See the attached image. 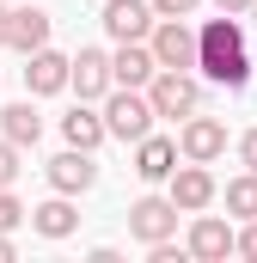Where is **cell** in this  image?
Instances as JSON below:
<instances>
[{"instance_id": "1", "label": "cell", "mask_w": 257, "mask_h": 263, "mask_svg": "<svg viewBox=\"0 0 257 263\" xmlns=\"http://www.w3.org/2000/svg\"><path fill=\"white\" fill-rule=\"evenodd\" d=\"M196 73L208 80V86H227V92H239V86H251V55H245V18H208V25H196Z\"/></svg>"}, {"instance_id": "2", "label": "cell", "mask_w": 257, "mask_h": 263, "mask_svg": "<svg viewBox=\"0 0 257 263\" xmlns=\"http://www.w3.org/2000/svg\"><path fill=\"white\" fill-rule=\"evenodd\" d=\"M98 117H104V135H111V141H128V147H135L141 135L159 123L141 86H111V92L98 98Z\"/></svg>"}, {"instance_id": "3", "label": "cell", "mask_w": 257, "mask_h": 263, "mask_svg": "<svg viewBox=\"0 0 257 263\" xmlns=\"http://www.w3.org/2000/svg\"><path fill=\"white\" fill-rule=\"evenodd\" d=\"M141 92H147V104H153L159 123H184L190 110H202V80L196 73H178V67H159Z\"/></svg>"}, {"instance_id": "4", "label": "cell", "mask_w": 257, "mask_h": 263, "mask_svg": "<svg viewBox=\"0 0 257 263\" xmlns=\"http://www.w3.org/2000/svg\"><path fill=\"white\" fill-rule=\"evenodd\" d=\"M147 49H153V62H159V67L196 73V25H190V18H153Z\"/></svg>"}, {"instance_id": "5", "label": "cell", "mask_w": 257, "mask_h": 263, "mask_svg": "<svg viewBox=\"0 0 257 263\" xmlns=\"http://www.w3.org/2000/svg\"><path fill=\"white\" fill-rule=\"evenodd\" d=\"M221 153H227V123H221V117H202V110H190V117L178 123V159L214 165Z\"/></svg>"}, {"instance_id": "6", "label": "cell", "mask_w": 257, "mask_h": 263, "mask_svg": "<svg viewBox=\"0 0 257 263\" xmlns=\"http://www.w3.org/2000/svg\"><path fill=\"white\" fill-rule=\"evenodd\" d=\"M128 239H135V245L178 239V202H172V196H141V202H128Z\"/></svg>"}, {"instance_id": "7", "label": "cell", "mask_w": 257, "mask_h": 263, "mask_svg": "<svg viewBox=\"0 0 257 263\" xmlns=\"http://www.w3.org/2000/svg\"><path fill=\"white\" fill-rule=\"evenodd\" d=\"M184 251L190 263H227L233 257V220H221V214H190V233H184Z\"/></svg>"}, {"instance_id": "8", "label": "cell", "mask_w": 257, "mask_h": 263, "mask_svg": "<svg viewBox=\"0 0 257 263\" xmlns=\"http://www.w3.org/2000/svg\"><path fill=\"white\" fill-rule=\"evenodd\" d=\"M214 172L208 165H196V159H178L172 165V178H166V196L178 202V214H196V208H214Z\"/></svg>"}, {"instance_id": "9", "label": "cell", "mask_w": 257, "mask_h": 263, "mask_svg": "<svg viewBox=\"0 0 257 263\" xmlns=\"http://www.w3.org/2000/svg\"><path fill=\"white\" fill-rule=\"evenodd\" d=\"M43 178H49V190H62V196H86L92 184H98V159L86 153V147H62L49 165H43Z\"/></svg>"}, {"instance_id": "10", "label": "cell", "mask_w": 257, "mask_h": 263, "mask_svg": "<svg viewBox=\"0 0 257 263\" xmlns=\"http://www.w3.org/2000/svg\"><path fill=\"white\" fill-rule=\"evenodd\" d=\"M67 92H80L86 104H98L111 92V49L80 43V55H67Z\"/></svg>"}, {"instance_id": "11", "label": "cell", "mask_w": 257, "mask_h": 263, "mask_svg": "<svg viewBox=\"0 0 257 263\" xmlns=\"http://www.w3.org/2000/svg\"><path fill=\"white\" fill-rule=\"evenodd\" d=\"M98 25H104L111 43H147V31H153V6H147V0H104Z\"/></svg>"}, {"instance_id": "12", "label": "cell", "mask_w": 257, "mask_h": 263, "mask_svg": "<svg viewBox=\"0 0 257 263\" xmlns=\"http://www.w3.org/2000/svg\"><path fill=\"white\" fill-rule=\"evenodd\" d=\"M49 31H56V18H49L43 6H31V0H12V12H6V49L31 55V49H43V43H49Z\"/></svg>"}, {"instance_id": "13", "label": "cell", "mask_w": 257, "mask_h": 263, "mask_svg": "<svg viewBox=\"0 0 257 263\" xmlns=\"http://www.w3.org/2000/svg\"><path fill=\"white\" fill-rule=\"evenodd\" d=\"M25 220H31V233H37V239H49V245H62V239L80 233V208H74V196H62V190H56L49 202H37Z\"/></svg>"}, {"instance_id": "14", "label": "cell", "mask_w": 257, "mask_h": 263, "mask_svg": "<svg viewBox=\"0 0 257 263\" xmlns=\"http://www.w3.org/2000/svg\"><path fill=\"white\" fill-rule=\"evenodd\" d=\"M25 92L31 98H56V92H67V55L62 49H31L25 55Z\"/></svg>"}, {"instance_id": "15", "label": "cell", "mask_w": 257, "mask_h": 263, "mask_svg": "<svg viewBox=\"0 0 257 263\" xmlns=\"http://www.w3.org/2000/svg\"><path fill=\"white\" fill-rule=\"evenodd\" d=\"M172 165H178V135H153L147 129L135 141V178H141V184H166Z\"/></svg>"}, {"instance_id": "16", "label": "cell", "mask_w": 257, "mask_h": 263, "mask_svg": "<svg viewBox=\"0 0 257 263\" xmlns=\"http://www.w3.org/2000/svg\"><path fill=\"white\" fill-rule=\"evenodd\" d=\"M153 73H159V62H153L147 43H117L111 49V86H147Z\"/></svg>"}, {"instance_id": "17", "label": "cell", "mask_w": 257, "mask_h": 263, "mask_svg": "<svg viewBox=\"0 0 257 263\" xmlns=\"http://www.w3.org/2000/svg\"><path fill=\"white\" fill-rule=\"evenodd\" d=\"M62 141H67V147H86V153H98V147L111 141V135H104V117H98V104H86V98H80V104L62 117Z\"/></svg>"}, {"instance_id": "18", "label": "cell", "mask_w": 257, "mask_h": 263, "mask_svg": "<svg viewBox=\"0 0 257 263\" xmlns=\"http://www.w3.org/2000/svg\"><path fill=\"white\" fill-rule=\"evenodd\" d=\"M0 135L25 153V147H37L43 141V117H37V104L31 98H19V104H0Z\"/></svg>"}, {"instance_id": "19", "label": "cell", "mask_w": 257, "mask_h": 263, "mask_svg": "<svg viewBox=\"0 0 257 263\" xmlns=\"http://www.w3.org/2000/svg\"><path fill=\"white\" fill-rule=\"evenodd\" d=\"M214 202H227V214H233V220H257V172L227 178V190H214Z\"/></svg>"}, {"instance_id": "20", "label": "cell", "mask_w": 257, "mask_h": 263, "mask_svg": "<svg viewBox=\"0 0 257 263\" xmlns=\"http://www.w3.org/2000/svg\"><path fill=\"white\" fill-rule=\"evenodd\" d=\"M25 214H31L25 202L12 196V190H0V233H19V227H25Z\"/></svg>"}, {"instance_id": "21", "label": "cell", "mask_w": 257, "mask_h": 263, "mask_svg": "<svg viewBox=\"0 0 257 263\" xmlns=\"http://www.w3.org/2000/svg\"><path fill=\"white\" fill-rule=\"evenodd\" d=\"M233 257L257 263V220H239V227H233Z\"/></svg>"}, {"instance_id": "22", "label": "cell", "mask_w": 257, "mask_h": 263, "mask_svg": "<svg viewBox=\"0 0 257 263\" xmlns=\"http://www.w3.org/2000/svg\"><path fill=\"white\" fill-rule=\"evenodd\" d=\"M12 184H19V147L0 135V190H12Z\"/></svg>"}, {"instance_id": "23", "label": "cell", "mask_w": 257, "mask_h": 263, "mask_svg": "<svg viewBox=\"0 0 257 263\" xmlns=\"http://www.w3.org/2000/svg\"><path fill=\"white\" fill-rule=\"evenodd\" d=\"M147 6H153V18H190L202 0H147Z\"/></svg>"}, {"instance_id": "24", "label": "cell", "mask_w": 257, "mask_h": 263, "mask_svg": "<svg viewBox=\"0 0 257 263\" xmlns=\"http://www.w3.org/2000/svg\"><path fill=\"white\" fill-rule=\"evenodd\" d=\"M239 165H245V172H257V123L239 135Z\"/></svg>"}, {"instance_id": "25", "label": "cell", "mask_w": 257, "mask_h": 263, "mask_svg": "<svg viewBox=\"0 0 257 263\" xmlns=\"http://www.w3.org/2000/svg\"><path fill=\"white\" fill-rule=\"evenodd\" d=\"M245 6L251 0H214V12H227V18H245Z\"/></svg>"}, {"instance_id": "26", "label": "cell", "mask_w": 257, "mask_h": 263, "mask_svg": "<svg viewBox=\"0 0 257 263\" xmlns=\"http://www.w3.org/2000/svg\"><path fill=\"white\" fill-rule=\"evenodd\" d=\"M19 257V245H12V233H0V263H12Z\"/></svg>"}, {"instance_id": "27", "label": "cell", "mask_w": 257, "mask_h": 263, "mask_svg": "<svg viewBox=\"0 0 257 263\" xmlns=\"http://www.w3.org/2000/svg\"><path fill=\"white\" fill-rule=\"evenodd\" d=\"M6 12H12V0H0V49H6Z\"/></svg>"}, {"instance_id": "28", "label": "cell", "mask_w": 257, "mask_h": 263, "mask_svg": "<svg viewBox=\"0 0 257 263\" xmlns=\"http://www.w3.org/2000/svg\"><path fill=\"white\" fill-rule=\"evenodd\" d=\"M245 18H251V25H257V0H251V6H245Z\"/></svg>"}, {"instance_id": "29", "label": "cell", "mask_w": 257, "mask_h": 263, "mask_svg": "<svg viewBox=\"0 0 257 263\" xmlns=\"http://www.w3.org/2000/svg\"><path fill=\"white\" fill-rule=\"evenodd\" d=\"M251 73H257V55H251Z\"/></svg>"}]
</instances>
